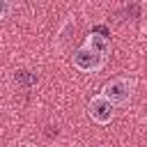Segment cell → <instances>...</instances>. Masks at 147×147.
<instances>
[{
    "mask_svg": "<svg viewBox=\"0 0 147 147\" xmlns=\"http://www.w3.org/2000/svg\"><path fill=\"white\" fill-rule=\"evenodd\" d=\"M11 11H14V2H9V0H0V21L7 18Z\"/></svg>",
    "mask_w": 147,
    "mask_h": 147,
    "instance_id": "7",
    "label": "cell"
},
{
    "mask_svg": "<svg viewBox=\"0 0 147 147\" xmlns=\"http://www.w3.org/2000/svg\"><path fill=\"white\" fill-rule=\"evenodd\" d=\"M92 32H94V34H101V37H106V39H110L108 28H103V25H94V28H92Z\"/></svg>",
    "mask_w": 147,
    "mask_h": 147,
    "instance_id": "8",
    "label": "cell"
},
{
    "mask_svg": "<svg viewBox=\"0 0 147 147\" xmlns=\"http://www.w3.org/2000/svg\"><path fill=\"white\" fill-rule=\"evenodd\" d=\"M133 87H136V80L133 78H124V76H117L113 80H108L101 90V94L113 103V106H124L131 94H133Z\"/></svg>",
    "mask_w": 147,
    "mask_h": 147,
    "instance_id": "1",
    "label": "cell"
},
{
    "mask_svg": "<svg viewBox=\"0 0 147 147\" xmlns=\"http://www.w3.org/2000/svg\"><path fill=\"white\" fill-rule=\"evenodd\" d=\"M74 67H76V69H80V71L92 74V71H99V69L103 67V57H101V55H96V53H92L90 48L80 46V48L74 53Z\"/></svg>",
    "mask_w": 147,
    "mask_h": 147,
    "instance_id": "3",
    "label": "cell"
},
{
    "mask_svg": "<svg viewBox=\"0 0 147 147\" xmlns=\"http://www.w3.org/2000/svg\"><path fill=\"white\" fill-rule=\"evenodd\" d=\"M85 48H90L92 53H96V55H101V57H106L108 53H110V39H106V37H101V34H94V32H90L87 34V39H85V44H83Z\"/></svg>",
    "mask_w": 147,
    "mask_h": 147,
    "instance_id": "4",
    "label": "cell"
},
{
    "mask_svg": "<svg viewBox=\"0 0 147 147\" xmlns=\"http://www.w3.org/2000/svg\"><path fill=\"white\" fill-rule=\"evenodd\" d=\"M87 115H90L94 122H99V124H108V122L113 119V115H115V106H113L103 94H96V96H92L90 103H87Z\"/></svg>",
    "mask_w": 147,
    "mask_h": 147,
    "instance_id": "2",
    "label": "cell"
},
{
    "mask_svg": "<svg viewBox=\"0 0 147 147\" xmlns=\"http://www.w3.org/2000/svg\"><path fill=\"white\" fill-rule=\"evenodd\" d=\"M28 147H32V145H28Z\"/></svg>",
    "mask_w": 147,
    "mask_h": 147,
    "instance_id": "9",
    "label": "cell"
},
{
    "mask_svg": "<svg viewBox=\"0 0 147 147\" xmlns=\"http://www.w3.org/2000/svg\"><path fill=\"white\" fill-rule=\"evenodd\" d=\"M138 14H140V7H138V5H126V7H122V9L117 11V16H119L122 21H131V18H138Z\"/></svg>",
    "mask_w": 147,
    "mask_h": 147,
    "instance_id": "6",
    "label": "cell"
},
{
    "mask_svg": "<svg viewBox=\"0 0 147 147\" xmlns=\"http://www.w3.org/2000/svg\"><path fill=\"white\" fill-rule=\"evenodd\" d=\"M14 80H16L21 87H32V85H37V74H32V71H28V69H21V71L14 74Z\"/></svg>",
    "mask_w": 147,
    "mask_h": 147,
    "instance_id": "5",
    "label": "cell"
}]
</instances>
